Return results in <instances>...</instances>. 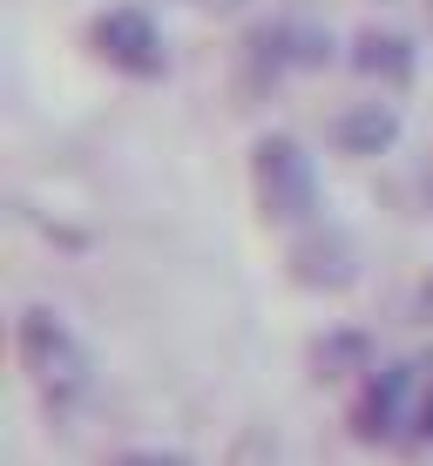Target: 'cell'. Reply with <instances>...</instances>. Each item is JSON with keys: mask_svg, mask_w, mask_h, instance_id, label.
Returning <instances> with one entry per match:
<instances>
[{"mask_svg": "<svg viewBox=\"0 0 433 466\" xmlns=\"http://www.w3.org/2000/svg\"><path fill=\"white\" fill-rule=\"evenodd\" d=\"M116 466H190L183 453H122Z\"/></svg>", "mask_w": 433, "mask_h": 466, "instance_id": "cell-8", "label": "cell"}, {"mask_svg": "<svg viewBox=\"0 0 433 466\" xmlns=\"http://www.w3.org/2000/svg\"><path fill=\"white\" fill-rule=\"evenodd\" d=\"M21 365H27L35 392H41L55 412H75V406L95 392V359H88V345L75 339L55 311H21Z\"/></svg>", "mask_w": 433, "mask_h": 466, "instance_id": "cell-1", "label": "cell"}, {"mask_svg": "<svg viewBox=\"0 0 433 466\" xmlns=\"http://www.w3.org/2000/svg\"><path fill=\"white\" fill-rule=\"evenodd\" d=\"M197 7H237V0H197Z\"/></svg>", "mask_w": 433, "mask_h": 466, "instance_id": "cell-9", "label": "cell"}, {"mask_svg": "<svg viewBox=\"0 0 433 466\" xmlns=\"http://www.w3.org/2000/svg\"><path fill=\"white\" fill-rule=\"evenodd\" d=\"M332 136H339L345 156H379V149L399 136V116H393L387 102H359V108H345V116H339Z\"/></svg>", "mask_w": 433, "mask_h": 466, "instance_id": "cell-5", "label": "cell"}, {"mask_svg": "<svg viewBox=\"0 0 433 466\" xmlns=\"http://www.w3.org/2000/svg\"><path fill=\"white\" fill-rule=\"evenodd\" d=\"M298 278L304 284H345L352 278V244H345L339 230L304 237V244H298Z\"/></svg>", "mask_w": 433, "mask_h": 466, "instance_id": "cell-6", "label": "cell"}, {"mask_svg": "<svg viewBox=\"0 0 433 466\" xmlns=\"http://www.w3.org/2000/svg\"><path fill=\"white\" fill-rule=\"evenodd\" d=\"M95 47L116 61L122 75H163V35L142 7H108L95 21Z\"/></svg>", "mask_w": 433, "mask_h": 466, "instance_id": "cell-4", "label": "cell"}, {"mask_svg": "<svg viewBox=\"0 0 433 466\" xmlns=\"http://www.w3.org/2000/svg\"><path fill=\"white\" fill-rule=\"evenodd\" d=\"M352 61H359L366 75H387V82H407V68H413L407 41H399V35H379V27H373V35H359V55H352Z\"/></svg>", "mask_w": 433, "mask_h": 466, "instance_id": "cell-7", "label": "cell"}, {"mask_svg": "<svg viewBox=\"0 0 433 466\" xmlns=\"http://www.w3.org/2000/svg\"><path fill=\"white\" fill-rule=\"evenodd\" d=\"M420 406H427V379L413 365H387V372L366 385L352 426H359V440H399V432L420 426Z\"/></svg>", "mask_w": 433, "mask_h": 466, "instance_id": "cell-3", "label": "cell"}, {"mask_svg": "<svg viewBox=\"0 0 433 466\" xmlns=\"http://www.w3.org/2000/svg\"><path fill=\"white\" fill-rule=\"evenodd\" d=\"M251 176H258V203H264L271 223H304V217L318 210L312 156H304L292 136H264L258 156H251Z\"/></svg>", "mask_w": 433, "mask_h": 466, "instance_id": "cell-2", "label": "cell"}]
</instances>
